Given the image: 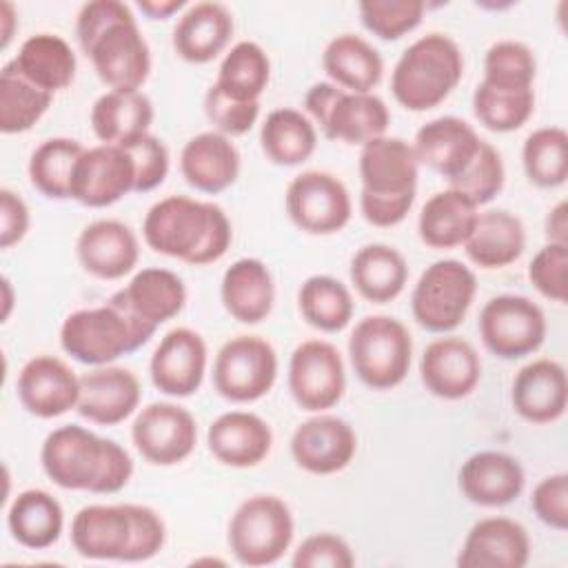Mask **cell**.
Here are the masks:
<instances>
[{"mask_svg":"<svg viewBox=\"0 0 568 568\" xmlns=\"http://www.w3.org/2000/svg\"><path fill=\"white\" fill-rule=\"evenodd\" d=\"M204 115L213 124V131L235 138L253 129L260 118V102L233 100L211 84L204 93Z\"/></svg>","mask_w":568,"mask_h":568,"instance_id":"cell-50","label":"cell"},{"mask_svg":"<svg viewBox=\"0 0 568 568\" xmlns=\"http://www.w3.org/2000/svg\"><path fill=\"white\" fill-rule=\"evenodd\" d=\"M521 166L535 186H561L568 178V133L561 126L535 129L524 140Z\"/></svg>","mask_w":568,"mask_h":568,"instance_id":"cell-45","label":"cell"},{"mask_svg":"<svg viewBox=\"0 0 568 568\" xmlns=\"http://www.w3.org/2000/svg\"><path fill=\"white\" fill-rule=\"evenodd\" d=\"M11 62L31 84L51 95L71 87L78 69L71 44L55 33L29 36Z\"/></svg>","mask_w":568,"mask_h":568,"instance_id":"cell-39","label":"cell"},{"mask_svg":"<svg viewBox=\"0 0 568 568\" xmlns=\"http://www.w3.org/2000/svg\"><path fill=\"white\" fill-rule=\"evenodd\" d=\"M220 300L226 313L242 324L266 320L275 302V284L268 266L257 257L235 260L222 275Z\"/></svg>","mask_w":568,"mask_h":568,"instance_id":"cell-32","label":"cell"},{"mask_svg":"<svg viewBox=\"0 0 568 568\" xmlns=\"http://www.w3.org/2000/svg\"><path fill=\"white\" fill-rule=\"evenodd\" d=\"M233 16L222 2L204 0L189 4L171 36V44L178 58L191 64H206L215 60L231 42Z\"/></svg>","mask_w":568,"mask_h":568,"instance_id":"cell-31","label":"cell"},{"mask_svg":"<svg viewBox=\"0 0 568 568\" xmlns=\"http://www.w3.org/2000/svg\"><path fill=\"white\" fill-rule=\"evenodd\" d=\"M348 359L364 386L390 390L408 375L413 337L397 317L366 315L348 335Z\"/></svg>","mask_w":568,"mask_h":568,"instance_id":"cell-5","label":"cell"},{"mask_svg":"<svg viewBox=\"0 0 568 568\" xmlns=\"http://www.w3.org/2000/svg\"><path fill=\"white\" fill-rule=\"evenodd\" d=\"M7 528L20 546L44 550L53 546L64 528L62 504L42 488H27L7 508Z\"/></svg>","mask_w":568,"mask_h":568,"instance_id":"cell-38","label":"cell"},{"mask_svg":"<svg viewBox=\"0 0 568 568\" xmlns=\"http://www.w3.org/2000/svg\"><path fill=\"white\" fill-rule=\"evenodd\" d=\"M40 464L55 486L93 495L120 493L133 475L124 446L78 424H64L44 437Z\"/></svg>","mask_w":568,"mask_h":568,"instance_id":"cell-2","label":"cell"},{"mask_svg":"<svg viewBox=\"0 0 568 568\" xmlns=\"http://www.w3.org/2000/svg\"><path fill=\"white\" fill-rule=\"evenodd\" d=\"M271 80L268 53L253 40L235 42L222 58L215 87L240 102H260Z\"/></svg>","mask_w":568,"mask_h":568,"instance_id":"cell-42","label":"cell"},{"mask_svg":"<svg viewBox=\"0 0 568 568\" xmlns=\"http://www.w3.org/2000/svg\"><path fill=\"white\" fill-rule=\"evenodd\" d=\"M546 237L552 244H568V204L566 200L557 202L546 215Z\"/></svg>","mask_w":568,"mask_h":568,"instance_id":"cell-58","label":"cell"},{"mask_svg":"<svg viewBox=\"0 0 568 568\" xmlns=\"http://www.w3.org/2000/svg\"><path fill=\"white\" fill-rule=\"evenodd\" d=\"M504 182H506V169L499 151L490 142L481 140L473 162L464 169L462 175L450 180L448 186L462 191L477 206H484L501 193Z\"/></svg>","mask_w":568,"mask_h":568,"instance_id":"cell-49","label":"cell"},{"mask_svg":"<svg viewBox=\"0 0 568 568\" xmlns=\"http://www.w3.org/2000/svg\"><path fill=\"white\" fill-rule=\"evenodd\" d=\"M481 138L466 120L457 115H439L417 129L413 151L419 164L450 182L473 162Z\"/></svg>","mask_w":568,"mask_h":568,"instance_id":"cell-25","label":"cell"},{"mask_svg":"<svg viewBox=\"0 0 568 568\" xmlns=\"http://www.w3.org/2000/svg\"><path fill=\"white\" fill-rule=\"evenodd\" d=\"M284 206L291 222L308 235L339 233L353 215V202L346 184L328 171L297 173L284 193Z\"/></svg>","mask_w":568,"mask_h":568,"instance_id":"cell-13","label":"cell"},{"mask_svg":"<svg viewBox=\"0 0 568 568\" xmlns=\"http://www.w3.org/2000/svg\"><path fill=\"white\" fill-rule=\"evenodd\" d=\"M293 535L295 521L288 504L277 495H253L233 510L226 544L242 566L260 568L280 561Z\"/></svg>","mask_w":568,"mask_h":568,"instance_id":"cell-6","label":"cell"},{"mask_svg":"<svg viewBox=\"0 0 568 568\" xmlns=\"http://www.w3.org/2000/svg\"><path fill=\"white\" fill-rule=\"evenodd\" d=\"M308 120L324 138L344 144H366L386 135L390 111L375 93H351L333 82H315L304 95Z\"/></svg>","mask_w":568,"mask_h":568,"instance_id":"cell-7","label":"cell"},{"mask_svg":"<svg viewBox=\"0 0 568 568\" xmlns=\"http://www.w3.org/2000/svg\"><path fill=\"white\" fill-rule=\"evenodd\" d=\"M537 60L528 44L519 40H499L484 55V84L499 91H532Z\"/></svg>","mask_w":568,"mask_h":568,"instance_id":"cell-46","label":"cell"},{"mask_svg":"<svg viewBox=\"0 0 568 568\" xmlns=\"http://www.w3.org/2000/svg\"><path fill=\"white\" fill-rule=\"evenodd\" d=\"M530 508L541 524L564 532L568 528V475L555 473L537 481L530 495Z\"/></svg>","mask_w":568,"mask_h":568,"instance_id":"cell-55","label":"cell"},{"mask_svg":"<svg viewBox=\"0 0 568 568\" xmlns=\"http://www.w3.org/2000/svg\"><path fill=\"white\" fill-rule=\"evenodd\" d=\"M75 255L80 266L98 280H122L140 260V242L129 224L120 220L89 222L78 240Z\"/></svg>","mask_w":568,"mask_h":568,"instance_id":"cell-23","label":"cell"},{"mask_svg":"<svg viewBox=\"0 0 568 568\" xmlns=\"http://www.w3.org/2000/svg\"><path fill=\"white\" fill-rule=\"evenodd\" d=\"M16 395L29 415L53 419L78 406L80 375L60 357L36 355L20 368Z\"/></svg>","mask_w":568,"mask_h":568,"instance_id":"cell-20","label":"cell"},{"mask_svg":"<svg viewBox=\"0 0 568 568\" xmlns=\"http://www.w3.org/2000/svg\"><path fill=\"white\" fill-rule=\"evenodd\" d=\"M297 308L302 320L322 331H344L355 313V302L344 282L333 275H311L297 288Z\"/></svg>","mask_w":568,"mask_h":568,"instance_id":"cell-41","label":"cell"},{"mask_svg":"<svg viewBox=\"0 0 568 568\" xmlns=\"http://www.w3.org/2000/svg\"><path fill=\"white\" fill-rule=\"evenodd\" d=\"M357 453L353 426L328 413L304 419L291 435L293 462L311 475H335L344 470Z\"/></svg>","mask_w":568,"mask_h":568,"instance_id":"cell-18","label":"cell"},{"mask_svg":"<svg viewBox=\"0 0 568 568\" xmlns=\"http://www.w3.org/2000/svg\"><path fill=\"white\" fill-rule=\"evenodd\" d=\"M479 206L457 189H444L433 193L419 211L417 233L419 240L435 251H448L464 246L470 237Z\"/></svg>","mask_w":568,"mask_h":568,"instance_id":"cell-33","label":"cell"},{"mask_svg":"<svg viewBox=\"0 0 568 568\" xmlns=\"http://www.w3.org/2000/svg\"><path fill=\"white\" fill-rule=\"evenodd\" d=\"M240 151L233 140L217 131H202L186 140L180 151V173L200 193L217 195L240 178Z\"/></svg>","mask_w":568,"mask_h":568,"instance_id":"cell-30","label":"cell"},{"mask_svg":"<svg viewBox=\"0 0 568 568\" xmlns=\"http://www.w3.org/2000/svg\"><path fill=\"white\" fill-rule=\"evenodd\" d=\"M568 275V244L546 242L528 264L530 284L550 302H566Z\"/></svg>","mask_w":568,"mask_h":568,"instance_id":"cell-51","label":"cell"},{"mask_svg":"<svg viewBox=\"0 0 568 568\" xmlns=\"http://www.w3.org/2000/svg\"><path fill=\"white\" fill-rule=\"evenodd\" d=\"M131 442L149 464L175 466L195 450L197 424L180 404L151 402L138 410L131 424Z\"/></svg>","mask_w":568,"mask_h":568,"instance_id":"cell-16","label":"cell"},{"mask_svg":"<svg viewBox=\"0 0 568 568\" xmlns=\"http://www.w3.org/2000/svg\"><path fill=\"white\" fill-rule=\"evenodd\" d=\"M322 69L328 82L351 93H373L384 75L379 51L355 33L335 36L322 53Z\"/></svg>","mask_w":568,"mask_h":568,"instance_id":"cell-35","label":"cell"},{"mask_svg":"<svg viewBox=\"0 0 568 568\" xmlns=\"http://www.w3.org/2000/svg\"><path fill=\"white\" fill-rule=\"evenodd\" d=\"M535 111V91H499L479 82L473 91L477 122L495 133L521 129Z\"/></svg>","mask_w":568,"mask_h":568,"instance_id":"cell-47","label":"cell"},{"mask_svg":"<svg viewBox=\"0 0 568 568\" xmlns=\"http://www.w3.org/2000/svg\"><path fill=\"white\" fill-rule=\"evenodd\" d=\"M477 293V277L459 260H437L419 275L410 293L415 322L430 333H450L468 315Z\"/></svg>","mask_w":568,"mask_h":568,"instance_id":"cell-9","label":"cell"},{"mask_svg":"<svg viewBox=\"0 0 568 568\" xmlns=\"http://www.w3.org/2000/svg\"><path fill=\"white\" fill-rule=\"evenodd\" d=\"M109 91H140L151 73V49L133 13L111 22L82 47Z\"/></svg>","mask_w":568,"mask_h":568,"instance_id":"cell-11","label":"cell"},{"mask_svg":"<svg viewBox=\"0 0 568 568\" xmlns=\"http://www.w3.org/2000/svg\"><path fill=\"white\" fill-rule=\"evenodd\" d=\"M479 337L499 359H521L539 351L546 339V315L526 295H495L479 313Z\"/></svg>","mask_w":568,"mask_h":568,"instance_id":"cell-12","label":"cell"},{"mask_svg":"<svg viewBox=\"0 0 568 568\" xmlns=\"http://www.w3.org/2000/svg\"><path fill=\"white\" fill-rule=\"evenodd\" d=\"M359 211L377 229H390L406 220L415 204L419 162L404 138L379 135L359 151Z\"/></svg>","mask_w":568,"mask_h":568,"instance_id":"cell-3","label":"cell"},{"mask_svg":"<svg viewBox=\"0 0 568 568\" xmlns=\"http://www.w3.org/2000/svg\"><path fill=\"white\" fill-rule=\"evenodd\" d=\"M131 535L129 504H89L71 521V544L84 559L124 561Z\"/></svg>","mask_w":568,"mask_h":568,"instance_id":"cell-27","label":"cell"},{"mask_svg":"<svg viewBox=\"0 0 568 568\" xmlns=\"http://www.w3.org/2000/svg\"><path fill=\"white\" fill-rule=\"evenodd\" d=\"M510 404L530 424L557 422L568 404L566 368L550 357L528 362L513 379Z\"/></svg>","mask_w":568,"mask_h":568,"instance_id":"cell-28","label":"cell"},{"mask_svg":"<svg viewBox=\"0 0 568 568\" xmlns=\"http://www.w3.org/2000/svg\"><path fill=\"white\" fill-rule=\"evenodd\" d=\"M206 446L211 455L229 468H253L268 457L273 430L255 413L226 410L211 422Z\"/></svg>","mask_w":568,"mask_h":568,"instance_id":"cell-29","label":"cell"},{"mask_svg":"<svg viewBox=\"0 0 568 568\" xmlns=\"http://www.w3.org/2000/svg\"><path fill=\"white\" fill-rule=\"evenodd\" d=\"M260 146L268 162L277 166H297L317 149V129L297 109L282 106L271 111L260 126Z\"/></svg>","mask_w":568,"mask_h":568,"instance_id":"cell-40","label":"cell"},{"mask_svg":"<svg viewBox=\"0 0 568 568\" xmlns=\"http://www.w3.org/2000/svg\"><path fill=\"white\" fill-rule=\"evenodd\" d=\"M131 191H135V169L126 149L118 144L84 149L73 171L71 200L89 209H106Z\"/></svg>","mask_w":568,"mask_h":568,"instance_id":"cell-17","label":"cell"},{"mask_svg":"<svg viewBox=\"0 0 568 568\" xmlns=\"http://www.w3.org/2000/svg\"><path fill=\"white\" fill-rule=\"evenodd\" d=\"M131 521H133V535H131V546L124 555L126 564L135 561H146L155 557L166 541V526L162 515L144 504H129Z\"/></svg>","mask_w":568,"mask_h":568,"instance_id":"cell-54","label":"cell"},{"mask_svg":"<svg viewBox=\"0 0 568 568\" xmlns=\"http://www.w3.org/2000/svg\"><path fill=\"white\" fill-rule=\"evenodd\" d=\"M31 226L27 202L11 189H0V246L11 248L20 244Z\"/></svg>","mask_w":568,"mask_h":568,"instance_id":"cell-57","label":"cell"},{"mask_svg":"<svg viewBox=\"0 0 568 568\" xmlns=\"http://www.w3.org/2000/svg\"><path fill=\"white\" fill-rule=\"evenodd\" d=\"M153 102L142 91H106L91 106V129L102 144H126L151 133Z\"/></svg>","mask_w":568,"mask_h":568,"instance_id":"cell-37","label":"cell"},{"mask_svg":"<svg viewBox=\"0 0 568 568\" xmlns=\"http://www.w3.org/2000/svg\"><path fill=\"white\" fill-rule=\"evenodd\" d=\"M84 146L73 138H49L29 158V182L49 200H71V180Z\"/></svg>","mask_w":568,"mask_h":568,"instance_id":"cell-43","label":"cell"},{"mask_svg":"<svg viewBox=\"0 0 568 568\" xmlns=\"http://www.w3.org/2000/svg\"><path fill=\"white\" fill-rule=\"evenodd\" d=\"M2 288H4V313H2V320H7L9 317V313H11V304H13V295H11V282L4 277L2 280Z\"/></svg>","mask_w":568,"mask_h":568,"instance_id":"cell-61","label":"cell"},{"mask_svg":"<svg viewBox=\"0 0 568 568\" xmlns=\"http://www.w3.org/2000/svg\"><path fill=\"white\" fill-rule=\"evenodd\" d=\"M464 75V53L444 33H426L410 42L390 73V93L406 111L439 106Z\"/></svg>","mask_w":568,"mask_h":568,"instance_id":"cell-4","label":"cell"},{"mask_svg":"<svg viewBox=\"0 0 568 568\" xmlns=\"http://www.w3.org/2000/svg\"><path fill=\"white\" fill-rule=\"evenodd\" d=\"M60 346L80 364L106 366L144 344L131 320L106 302L69 313L60 326Z\"/></svg>","mask_w":568,"mask_h":568,"instance_id":"cell-8","label":"cell"},{"mask_svg":"<svg viewBox=\"0 0 568 568\" xmlns=\"http://www.w3.org/2000/svg\"><path fill=\"white\" fill-rule=\"evenodd\" d=\"M530 557L528 530L510 517H484L470 526L457 555L462 568H524Z\"/></svg>","mask_w":568,"mask_h":568,"instance_id":"cell-24","label":"cell"},{"mask_svg":"<svg viewBox=\"0 0 568 568\" xmlns=\"http://www.w3.org/2000/svg\"><path fill=\"white\" fill-rule=\"evenodd\" d=\"M206 362L209 351L204 337L189 326H178L155 346L149 375L160 393L169 397H191L204 382Z\"/></svg>","mask_w":568,"mask_h":568,"instance_id":"cell-19","label":"cell"},{"mask_svg":"<svg viewBox=\"0 0 568 568\" xmlns=\"http://www.w3.org/2000/svg\"><path fill=\"white\" fill-rule=\"evenodd\" d=\"M133 160L135 193H149L158 189L169 175V149L153 133H144L122 144Z\"/></svg>","mask_w":568,"mask_h":568,"instance_id":"cell-52","label":"cell"},{"mask_svg":"<svg viewBox=\"0 0 568 568\" xmlns=\"http://www.w3.org/2000/svg\"><path fill=\"white\" fill-rule=\"evenodd\" d=\"M277 353L260 335H237L220 346L213 359V388L233 404L262 399L277 379Z\"/></svg>","mask_w":568,"mask_h":568,"instance_id":"cell-10","label":"cell"},{"mask_svg":"<svg viewBox=\"0 0 568 568\" xmlns=\"http://www.w3.org/2000/svg\"><path fill=\"white\" fill-rule=\"evenodd\" d=\"M295 568H353L355 555L348 541L333 532L308 535L291 557Z\"/></svg>","mask_w":568,"mask_h":568,"instance_id":"cell-53","label":"cell"},{"mask_svg":"<svg viewBox=\"0 0 568 568\" xmlns=\"http://www.w3.org/2000/svg\"><path fill=\"white\" fill-rule=\"evenodd\" d=\"M133 13L129 4L120 2V0H91V2H84L78 11V18H75V38H78V44L80 49L93 40L102 29H106L111 22L124 18Z\"/></svg>","mask_w":568,"mask_h":568,"instance_id":"cell-56","label":"cell"},{"mask_svg":"<svg viewBox=\"0 0 568 568\" xmlns=\"http://www.w3.org/2000/svg\"><path fill=\"white\" fill-rule=\"evenodd\" d=\"M348 275L359 297L373 304H386L406 288L408 264L397 248L375 242L353 253Z\"/></svg>","mask_w":568,"mask_h":568,"instance_id":"cell-36","label":"cell"},{"mask_svg":"<svg viewBox=\"0 0 568 568\" xmlns=\"http://www.w3.org/2000/svg\"><path fill=\"white\" fill-rule=\"evenodd\" d=\"M142 388L133 371L124 366H93L80 375V399L75 410L100 426H115L129 419L140 406Z\"/></svg>","mask_w":568,"mask_h":568,"instance_id":"cell-22","label":"cell"},{"mask_svg":"<svg viewBox=\"0 0 568 568\" xmlns=\"http://www.w3.org/2000/svg\"><path fill=\"white\" fill-rule=\"evenodd\" d=\"M457 484L470 504L499 508L524 493L526 475L517 457L501 450H479L466 457Z\"/></svg>","mask_w":568,"mask_h":568,"instance_id":"cell-26","label":"cell"},{"mask_svg":"<svg viewBox=\"0 0 568 568\" xmlns=\"http://www.w3.org/2000/svg\"><path fill=\"white\" fill-rule=\"evenodd\" d=\"M526 229L517 215L504 209L479 211L470 237L464 242L466 257L486 271L504 268L521 257Z\"/></svg>","mask_w":568,"mask_h":568,"instance_id":"cell-34","label":"cell"},{"mask_svg":"<svg viewBox=\"0 0 568 568\" xmlns=\"http://www.w3.org/2000/svg\"><path fill=\"white\" fill-rule=\"evenodd\" d=\"M422 0H364L357 4L359 20L375 38L393 42L415 31L424 18Z\"/></svg>","mask_w":568,"mask_h":568,"instance_id":"cell-48","label":"cell"},{"mask_svg":"<svg viewBox=\"0 0 568 568\" xmlns=\"http://www.w3.org/2000/svg\"><path fill=\"white\" fill-rule=\"evenodd\" d=\"M53 95L31 84L13 62L0 71V131L16 135L33 129L49 111Z\"/></svg>","mask_w":568,"mask_h":568,"instance_id":"cell-44","label":"cell"},{"mask_svg":"<svg viewBox=\"0 0 568 568\" xmlns=\"http://www.w3.org/2000/svg\"><path fill=\"white\" fill-rule=\"evenodd\" d=\"M288 390L293 402L308 413H324L339 404L346 390L342 353L326 339H306L288 359Z\"/></svg>","mask_w":568,"mask_h":568,"instance_id":"cell-15","label":"cell"},{"mask_svg":"<svg viewBox=\"0 0 568 568\" xmlns=\"http://www.w3.org/2000/svg\"><path fill=\"white\" fill-rule=\"evenodd\" d=\"M419 377L430 395L448 402L464 399L481 379V359L470 342L444 335L424 348Z\"/></svg>","mask_w":568,"mask_h":568,"instance_id":"cell-21","label":"cell"},{"mask_svg":"<svg viewBox=\"0 0 568 568\" xmlns=\"http://www.w3.org/2000/svg\"><path fill=\"white\" fill-rule=\"evenodd\" d=\"M0 18H2V40H0V47L7 49L11 38H13V27H16V11H13L11 2H2Z\"/></svg>","mask_w":568,"mask_h":568,"instance_id":"cell-60","label":"cell"},{"mask_svg":"<svg viewBox=\"0 0 568 568\" xmlns=\"http://www.w3.org/2000/svg\"><path fill=\"white\" fill-rule=\"evenodd\" d=\"M133 324L142 344H146L160 324L182 313L186 304V286L182 277L169 268H140L124 288L109 297Z\"/></svg>","mask_w":568,"mask_h":568,"instance_id":"cell-14","label":"cell"},{"mask_svg":"<svg viewBox=\"0 0 568 568\" xmlns=\"http://www.w3.org/2000/svg\"><path fill=\"white\" fill-rule=\"evenodd\" d=\"M138 9L149 20H169L182 9H186V2L184 0H140Z\"/></svg>","mask_w":568,"mask_h":568,"instance_id":"cell-59","label":"cell"},{"mask_svg":"<svg viewBox=\"0 0 568 568\" xmlns=\"http://www.w3.org/2000/svg\"><path fill=\"white\" fill-rule=\"evenodd\" d=\"M142 237L158 255L204 266L226 255L233 229L229 215L215 202L166 195L146 211Z\"/></svg>","mask_w":568,"mask_h":568,"instance_id":"cell-1","label":"cell"}]
</instances>
